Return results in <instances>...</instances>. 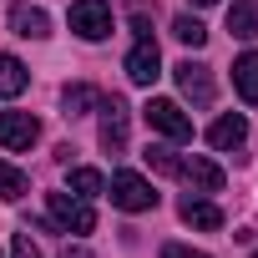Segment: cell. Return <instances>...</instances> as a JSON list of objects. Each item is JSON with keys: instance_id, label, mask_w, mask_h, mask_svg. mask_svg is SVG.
Masks as SVG:
<instances>
[{"instance_id": "cell-11", "label": "cell", "mask_w": 258, "mask_h": 258, "mask_svg": "<svg viewBox=\"0 0 258 258\" xmlns=\"http://www.w3.org/2000/svg\"><path fill=\"white\" fill-rule=\"evenodd\" d=\"M208 142H213L218 152L243 147V142H248V121H243V116H218V121L208 126Z\"/></svg>"}, {"instance_id": "cell-10", "label": "cell", "mask_w": 258, "mask_h": 258, "mask_svg": "<svg viewBox=\"0 0 258 258\" xmlns=\"http://www.w3.org/2000/svg\"><path fill=\"white\" fill-rule=\"evenodd\" d=\"M177 177H187L198 192H223V167H218V162H208V157H187Z\"/></svg>"}, {"instance_id": "cell-5", "label": "cell", "mask_w": 258, "mask_h": 258, "mask_svg": "<svg viewBox=\"0 0 258 258\" xmlns=\"http://www.w3.org/2000/svg\"><path fill=\"white\" fill-rule=\"evenodd\" d=\"M96 142L116 157L126 152V101L121 96H101V126H96Z\"/></svg>"}, {"instance_id": "cell-1", "label": "cell", "mask_w": 258, "mask_h": 258, "mask_svg": "<svg viewBox=\"0 0 258 258\" xmlns=\"http://www.w3.org/2000/svg\"><path fill=\"white\" fill-rule=\"evenodd\" d=\"M106 198L121 208V213H147V208H157V192H152V182L142 177V172H111V182H106Z\"/></svg>"}, {"instance_id": "cell-24", "label": "cell", "mask_w": 258, "mask_h": 258, "mask_svg": "<svg viewBox=\"0 0 258 258\" xmlns=\"http://www.w3.org/2000/svg\"><path fill=\"white\" fill-rule=\"evenodd\" d=\"M192 6H218V0H192Z\"/></svg>"}, {"instance_id": "cell-3", "label": "cell", "mask_w": 258, "mask_h": 258, "mask_svg": "<svg viewBox=\"0 0 258 258\" xmlns=\"http://www.w3.org/2000/svg\"><path fill=\"white\" fill-rule=\"evenodd\" d=\"M46 208H51V223H56L61 233H91V228H96V213H91L86 198H76V192H51Z\"/></svg>"}, {"instance_id": "cell-4", "label": "cell", "mask_w": 258, "mask_h": 258, "mask_svg": "<svg viewBox=\"0 0 258 258\" xmlns=\"http://www.w3.org/2000/svg\"><path fill=\"white\" fill-rule=\"evenodd\" d=\"M66 21H71V31L81 41H106L111 36V6L106 0H76Z\"/></svg>"}, {"instance_id": "cell-16", "label": "cell", "mask_w": 258, "mask_h": 258, "mask_svg": "<svg viewBox=\"0 0 258 258\" xmlns=\"http://www.w3.org/2000/svg\"><path fill=\"white\" fill-rule=\"evenodd\" d=\"M61 106H66V116H86L91 106H101V91L96 86H66L61 91Z\"/></svg>"}, {"instance_id": "cell-18", "label": "cell", "mask_w": 258, "mask_h": 258, "mask_svg": "<svg viewBox=\"0 0 258 258\" xmlns=\"http://www.w3.org/2000/svg\"><path fill=\"white\" fill-rule=\"evenodd\" d=\"M26 172L21 167H11V162H0V198H6V203H16V198H26Z\"/></svg>"}, {"instance_id": "cell-21", "label": "cell", "mask_w": 258, "mask_h": 258, "mask_svg": "<svg viewBox=\"0 0 258 258\" xmlns=\"http://www.w3.org/2000/svg\"><path fill=\"white\" fill-rule=\"evenodd\" d=\"M11 258H41V248L31 243V228H21V233H16V243H11Z\"/></svg>"}, {"instance_id": "cell-7", "label": "cell", "mask_w": 258, "mask_h": 258, "mask_svg": "<svg viewBox=\"0 0 258 258\" xmlns=\"http://www.w3.org/2000/svg\"><path fill=\"white\" fill-rule=\"evenodd\" d=\"M162 76V51L152 36H142L132 51H126V81H137V86H152Z\"/></svg>"}, {"instance_id": "cell-6", "label": "cell", "mask_w": 258, "mask_h": 258, "mask_svg": "<svg viewBox=\"0 0 258 258\" xmlns=\"http://www.w3.org/2000/svg\"><path fill=\"white\" fill-rule=\"evenodd\" d=\"M41 137V121L31 111H0V147L6 152H31Z\"/></svg>"}, {"instance_id": "cell-8", "label": "cell", "mask_w": 258, "mask_h": 258, "mask_svg": "<svg viewBox=\"0 0 258 258\" xmlns=\"http://www.w3.org/2000/svg\"><path fill=\"white\" fill-rule=\"evenodd\" d=\"M172 76H177V86H182V96H187L192 106H213V71H208V66H198V61H177Z\"/></svg>"}, {"instance_id": "cell-14", "label": "cell", "mask_w": 258, "mask_h": 258, "mask_svg": "<svg viewBox=\"0 0 258 258\" xmlns=\"http://www.w3.org/2000/svg\"><path fill=\"white\" fill-rule=\"evenodd\" d=\"M182 223H192V228H223V213H218V203H208V198H182Z\"/></svg>"}, {"instance_id": "cell-2", "label": "cell", "mask_w": 258, "mask_h": 258, "mask_svg": "<svg viewBox=\"0 0 258 258\" xmlns=\"http://www.w3.org/2000/svg\"><path fill=\"white\" fill-rule=\"evenodd\" d=\"M142 116H147L152 132H162V137H172V142H187V137H192V116H187L177 101H167V96H152V101L142 106Z\"/></svg>"}, {"instance_id": "cell-23", "label": "cell", "mask_w": 258, "mask_h": 258, "mask_svg": "<svg viewBox=\"0 0 258 258\" xmlns=\"http://www.w3.org/2000/svg\"><path fill=\"white\" fill-rule=\"evenodd\" d=\"M61 258H91V253H86L81 243H66V248H61Z\"/></svg>"}, {"instance_id": "cell-12", "label": "cell", "mask_w": 258, "mask_h": 258, "mask_svg": "<svg viewBox=\"0 0 258 258\" xmlns=\"http://www.w3.org/2000/svg\"><path fill=\"white\" fill-rule=\"evenodd\" d=\"M228 31L238 41H258V0H233L228 6Z\"/></svg>"}, {"instance_id": "cell-25", "label": "cell", "mask_w": 258, "mask_h": 258, "mask_svg": "<svg viewBox=\"0 0 258 258\" xmlns=\"http://www.w3.org/2000/svg\"><path fill=\"white\" fill-rule=\"evenodd\" d=\"M0 258H6V253H0Z\"/></svg>"}, {"instance_id": "cell-26", "label": "cell", "mask_w": 258, "mask_h": 258, "mask_svg": "<svg viewBox=\"0 0 258 258\" xmlns=\"http://www.w3.org/2000/svg\"><path fill=\"white\" fill-rule=\"evenodd\" d=\"M253 258H258V253H253Z\"/></svg>"}, {"instance_id": "cell-17", "label": "cell", "mask_w": 258, "mask_h": 258, "mask_svg": "<svg viewBox=\"0 0 258 258\" xmlns=\"http://www.w3.org/2000/svg\"><path fill=\"white\" fill-rule=\"evenodd\" d=\"M71 192H76V198H101V192H106V177H101L96 167H76V172H71Z\"/></svg>"}, {"instance_id": "cell-22", "label": "cell", "mask_w": 258, "mask_h": 258, "mask_svg": "<svg viewBox=\"0 0 258 258\" xmlns=\"http://www.w3.org/2000/svg\"><path fill=\"white\" fill-rule=\"evenodd\" d=\"M162 258H208V253H198V248H182V243H167V248H162Z\"/></svg>"}, {"instance_id": "cell-15", "label": "cell", "mask_w": 258, "mask_h": 258, "mask_svg": "<svg viewBox=\"0 0 258 258\" xmlns=\"http://www.w3.org/2000/svg\"><path fill=\"white\" fill-rule=\"evenodd\" d=\"M31 86V71L16 61V56H6V51H0V96H21Z\"/></svg>"}, {"instance_id": "cell-9", "label": "cell", "mask_w": 258, "mask_h": 258, "mask_svg": "<svg viewBox=\"0 0 258 258\" xmlns=\"http://www.w3.org/2000/svg\"><path fill=\"white\" fill-rule=\"evenodd\" d=\"M11 31L26 41H46L51 36V16L41 6H11Z\"/></svg>"}, {"instance_id": "cell-20", "label": "cell", "mask_w": 258, "mask_h": 258, "mask_svg": "<svg viewBox=\"0 0 258 258\" xmlns=\"http://www.w3.org/2000/svg\"><path fill=\"white\" fill-rule=\"evenodd\" d=\"M142 157H147V167H152V172H167V177H177V172H182V157H177L172 147H147Z\"/></svg>"}, {"instance_id": "cell-13", "label": "cell", "mask_w": 258, "mask_h": 258, "mask_svg": "<svg viewBox=\"0 0 258 258\" xmlns=\"http://www.w3.org/2000/svg\"><path fill=\"white\" fill-rule=\"evenodd\" d=\"M233 86H238V96L248 106H258V51H248V56L233 61Z\"/></svg>"}, {"instance_id": "cell-19", "label": "cell", "mask_w": 258, "mask_h": 258, "mask_svg": "<svg viewBox=\"0 0 258 258\" xmlns=\"http://www.w3.org/2000/svg\"><path fill=\"white\" fill-rule=\"evenodd\" d=\"M172 36H177L182 46H203V41H208V26H203L198 16H177V21H172Z\"/></svg>"}]
</instances>
